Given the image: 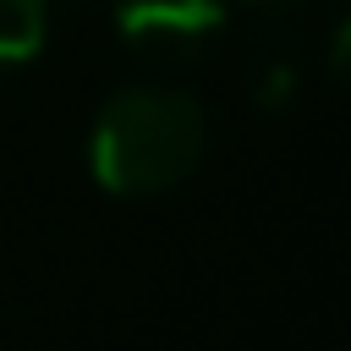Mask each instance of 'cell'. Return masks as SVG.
I'll use <instances>...</instances> for the list:
<instances>
[{
	"instance_id": "cell-2",
	"label": "cell",
	"mask_w": 351,
	"mask_h": 351,
	"mask_svg": "<svg viewBox=\"0 0 351 351\" xmlns=\"http://www.w3.org/2000/svg\"><path fill=\"white\" fill-rule=\"evenodd\" d=\"M230 22V0H115V38L143 60H192Z\"/></svg>"
},
{
	"instance_id": "cell-3",
	"label": "cell",
	"mask_w": 351,
	"mask_h": 351,
	"mask_svg": "<svg viewBox=\"0 0 351 351\" xmlns=\"http://www.w3.org/2000/svg\"><path fill=\"white\" fill-rule=\"evenodd\" d=\"M296 82H302V71H296V44H291L285 33L258 38L252 55H247V93H252V104L274 115V110H285V104L296 99Z\"/></svg>"
},
{
	"instance_id": "cell-5",
	"label": "cell",
	"mask_w": 351,
	"mask_h": 351,
	"mask_svg": "<svg viewBox=\"0 0 351 351\" xmlns=\"http://www.w3.org/2000/svg\"><path fill=\"white\" fill-rule=\"evenodd\" d=\"M247 5H302V0H247Z\"/></svg>"
},
{
	"instance_id": "cell-4",
	"label": "cell",
	"mask_w": 351,
	"mask_h": 351,
	"mask_svg": "<svg viewBox=\"0 0 351 351\" xmlns=\"http://www.w3.org/2000/svg\"><path fill=\"white\" fill-rule=\"evenodd\" d=\"M49 33V0H0V71L27 66L44 49Z\"/></svg>"
},
{
	"instance_id": "cell-1",
	"label": "cell",
	"mask_w": 351,
	"mask_h": 351,
	"mask_svg": "<svg viewBox=\"0 0 351 351\" xmlns=\"http://www.w3.org/2000/svg\"><path fill=\"white\" fill-rule=\"evenodd\" d=\"M208 148V115L181 88H121L104 99L93 132H88V165L93 181L115 197H154L181 186Z\"/></svg>"
},
{
	"instance_id": "cell-6",
	"label": "cell",
	"mask_w": 351,
	"mask_h": 351,
	"mask_svg": "<svg viewBox=\"0 0 351 351\" xmlns=\"http://www.w3.org/2000/svg\"><path fill=\"white\" fill-rule=\"evenodd\" d=\"M71 5H82V0H71Z\"/></svg>"
}]
</instances>
